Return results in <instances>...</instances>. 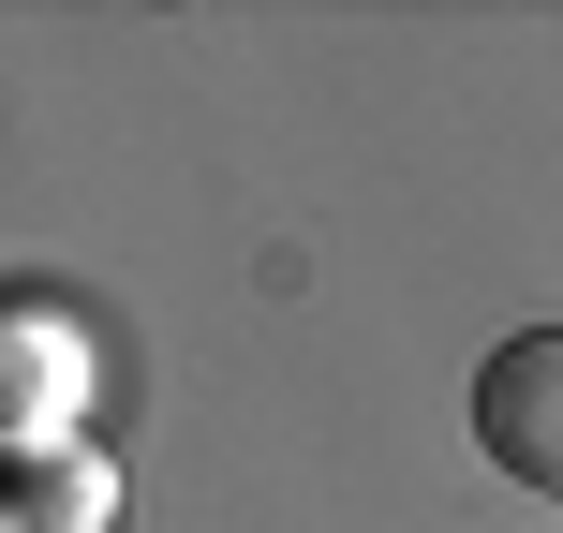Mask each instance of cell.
I'll use <instances>...</instances> for the list:
<instances>
[{
  "label": "cell",
  "instance_id": "7a4b0ae2",
  "mask_svg": "<svg viewBox=\"0 0 563 533\" xmlns=\"http://www.w3.org/2000/svg\"><path fill=\"white\" fill-rule=\"evenodd\" d=\"M75 386H89L75 326H45V311H0V430H15V459H30V445H59Z\"/></svg>",
  "mask_w": 563,
  "mask_h": 533
},
{
  "label": "cell",
  "instance_id": "3957f363",
  "mask_svg": "<svg viewBox=\"0 0 563 533\" xmlns=\"http://www.w3.org/2000/svg\"><path fill=\"white\" fill-rule=\"evenodd\" d=\"M104 504H119V475L89 445H30L15 475H0V519L15 533H104Z\"/></svg>",
  "mask_w": 563,
  "mask_h": 533
},
{
  "label": "cell",
  "instance_id": "6da1fadb",
  "mask_svg": "<svg viewBox=\"0 0 563 533\" xmlns=\"http://www.w3.org/2000/svg\"><path fill=\"white\" fill-rule=\"evenodd\" d=\"M475 445L505 459L519 489L563 504V326H519V341L475 356Z\"/></svg>",
  "mask_w": 563,
  "mask_h": 533
}]
</instances>
